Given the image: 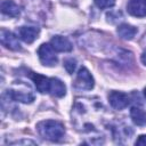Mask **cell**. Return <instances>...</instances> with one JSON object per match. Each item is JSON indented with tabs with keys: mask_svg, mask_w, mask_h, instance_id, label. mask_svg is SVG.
<instances>
[{
	"mask_svg": "<svg viewBox=\"0 0 146 146\" xmlns=\"http://www.w3.org/2000/svg\"><path fill=\"white\" fill-rule=\"evenodd\" d=\"M100 110L102 104L97 100L89 98L76 99L72 112L75 127L83 131H94L96 125L95 120L92 119L95 115L100 114Z\"/></svg>",
	"mask_w": 146,
	"mask_h": 146,
	"instance_id": "1",
	"label": "cell"
},
{
	"mask_svg": "<svg viewBox=\"0 0 146 146\" xmlns=\"http://www.w3.org/2000/svg\"><path fill=\"white\" fill-rule=\"evenodd\" d=\"M39 135L50 141H58L65 135V127L62 122L56 120H44L36 124Z\"/></svg>",
	"mask_w": 146,
	"mask_h": 146,
	"instance_id": "2",
	"label": "cell"
},
{
	"mask_svg": "<svg viewBox=\"0 0 146 146\" xmlns=\"http://www.w3.org/2000/svg\"><path fill=\"white\" fill-rule=\"evenodd\" d=\"M73 87L78 90H91L94 88V78L86 67L79 70Z\"/></svg>",
	"mask_w": 146,
	"mask_h": 146,
	"instance_id": "3",
	"label": "cell"
},
{
	"mask_svg": "<svg viewBox=\"0 0 146 146\" xmlns=\"http://www.w3.org/2000/svg\"><path fill=\"white\" fill-rule=\"evenodd\" d=\"M38 56L40 62L46 66H54L57 64V56L55 54V49L51 47V44L42 43L38 49Z\"/></svg>",
	"mask_w": 146,
	"mask_h": 146,
	"instance_id": "4",
	"label": "cell"
},
{
	"mask_svg": "<svg viewBox=\"0 0 146 146\" xmlns=\"http://www.w3.org/2000/svg\"><path fill=\"white\" fill-rule=\"evenodd\" d=\"M7 95L10 99L16 100V102H21V103H24V104H30L34 100V95L29 89V87L25 88V89H21V88L9 89L7 91Z\"/></svg>",
	"mask_w": 146,
	"mask_h": 146,
	"instance_id": "5",
	"label": "cell"
},
{
	"mask_svg": "<svg viewBox=\"0 0 146 146\" xmlns=\"http://www.w3.org/2000/svg\"><path fill=\"white\" fill-rule=\"evenodd\" d=\"M108 102L115 110H123L129 104V96L121 91H111L108 95Z\"/></svg>",
	"mask_w": 146,
	"mask_h": 146,
	"instance_id": "6",
	"label": "cell"
},
{
	"mask_svg": "<svg viewBox=\"0 0 146 146\" xmlns=\"http://www.w3.org/2000/svg\"><path fill=\"white\" fill-rule=\"evenodd\" d=\"M0 40H1V43L6 48H8L10 50H21V43L18 41V38L10 31L1 30Z\"/></svg>",
	"mask_w": 146,
	"mask_h": 146,
	"instance_id": "7",
	"label": "cell"
},
{
	"mask_svg": "<svg viewBox=\"0 0 146 146\" xmlns=\"http://www.w3.org/2000/svg\"><path fill=\"white\" fill-rule=\"evenodd\" d=\"M127 10L135 17L146 16V0H129L127 3Z\"/></svg>",
	"mask_w": 146,
	"mask_h": 146,
	"instance_id": "8",
	"label": "cell"
},
{
	"mask_svg": "<svg viewBox=\"0 0 146 146\" xmlns=\"http://www.w3.org/2000/svg\"><path fill=\"white\" fill-rule=\"evenodd\" d=\"M29 78L34 82L38 91H40L41 94H46L49 92V87H50V78H47L44 75H41L39 73H34V72H30Z\"/></svg>",
	"mask_w": 146,
	"mask_h": 146,
	"instance_id": "9",
	"label": "cell"
},
{
	"mask_svg": "<svg viewBox=\"0 0 146 146\" xmlns=\"http://www.w3.org/2000/svg\"><path fill=\"white\" fill-rule=\"evenodd\" d=\"M50 44H51V47H52L56 51H60V52L71 51L72 48H73L71 41H70L67 38L62 36V35H55V36L51 39Z\"/></svg>",
	"mask_w": 146,
	"mask_h": 146,
	"instance_id": "10",
	"label": "cell"
},
{
	"mask_svg": "<svg viewBox=\"0 0 146 146\" xmlns=\"http://www.w3.org/2000/svg\"><path fill=\"white\" fill-rule=\"evenodd\" d=\"M39 34V29L34 26H21L18 29V36L26 43H32Z\"/></svg>",
	"mask_w": 146,
	"mask_h": 146,
	"instance_id": "11",
	"label": "cell"
},
{
	"mask_svg": "<svg viewBox=\"0 0 146 146\" xmlns=\"http://www.w3.org/2000/svg\"><path fill=\"white\" fill-rule=\"evenodd\" d=\"M1 11L9 17H17L21 14V8L13 0H3L1 2Z\"/></svg>",
	"mask_w": 146,
	"mask_h": 146,
	"instance_id": "12",
	"label": "cell"
},
{
	"mask_svg": "<svg viewBox=\"0 0 146 146\" xmlns=\"http://www.w3.org/2000/svg\"><path fill=\"white\" fill-rule=\"evenodd\" d=\"M66 92L65 84L57 78H50V87L49 94L54 97H63Z\"/></svg>",
	"mask_w": 146,
	"mask_h": 146,
	"instance_id": "13",
	"label": "cell"
},
{
	"mask_svg": "<svg viewBox=\"0 0 146 146\" xmlns=\"http://www.w3.org/2000/svg\"><path fill=\"white\" fill-rule=\"evenodd\" d=\"M119 36L123 40H131L137 33V27L130 25V24H121L117 26L116 30Z\"/></svg>",
	"mask_w": 146,
	"mask_h": 146,
	"instance_id": "14",
	"label": "cell"
},
{
	"mask_svg": "<svg viewBox=\"0 0 146 146\" xmlns=\"http://www.w3.org/2000/svg\"><path fill=\"white\" fill-rule=\"evenodd\" d=\"M130 116L135 124L137 125L146 124V112L140 106H132L130 110Z\"/></svg>",
	"mask_w": 146,
	"mask_h": 146,
	"instance_id": "15",
	"label": "cell"
},
{
	"mask_svg": "<svg viewBox=\"0 0 146 146\" xmlns=\"http://www.w3.org/2000/svg\"><path fill=\"white\" fill-rule=\"evenodd\" d=\"M132 135V129L130 127H123V128H119L115 127L114 129V137L115 138H130V136Z\"/></svg>",
	"mask_w": 146,
	"mask_h": 146,
	"instance_id": "16",
	"label": "cell"
},
{
	"mask_svg": "<svg viewBox=\"0 0 146 146\" xmlns=\"http://www.w3.org/2000/svg\"><path fill=\"white\" fill-rule=\"evenodd\" d=\"M94 2L100 9L111 8V7H113L115 5V0H94Z\"/></svg>",
	"mask_w": 146,
	"mask_h": 146,
	"instance_id": "17",
	"label": "cell"
},
{
	"mask_svg": "<svg viewBox=\"0 0 146 146\" xmlns=\"http://www.w3.org/2000/svg\"><path fill=\"white\" fill-rule=\"evenodd\" d=\"M64 67H65V70H66L70 74H72V73L75 71V67H76V60L73 59V58H68V59H66V60L64 62Z\"/></svg>",
	"mask_w": 146,
	"mask_h": 146,
	"instance_id": "18",
	"label": "cell"
},
{
	"mask_svg": "<svg viewBox=\"0 0 146 146\" xmlns=\"http://www.w3.org/2000/svg\"><path fill=\"white\" fill-rule=\"evenodd\" d=\"M135 145H146V135H140L135 141Z\"/></svg>",
	"mask_w": 146,
	"mask_h": 146,
	"instance_id": "19",
	"label": "cell"
},
{
	"mask_svg": "<svg viewBox=\"0 0 146 146\" xmlns=\"http://www.w3.org/2000/svg\"><path fill=\"white\" fill-rule=\"evenodd\" d=\"M141 62H143V64L144 65H146V50L143 52V55H141Z\"/></svg>",
	"mask_w": 146,
	"mask_h": 146,
	"instance_id": "20",
	"label": "cell"
},
{
	"mask_svg": "<svg viewBox=\"0 0 146 146\" xmlns=\"http://www.w3.org/2000/svg\"><path fill=\"white\" fill-rule=\"evenodd\" d=\"M144 96H145V98H146V88L144 89Z\"/></svg>",
	"mask_w": 146,
	"mask_h": 146,
	"instance_id": "21",
	"label": "cell"
}]
</instances>
